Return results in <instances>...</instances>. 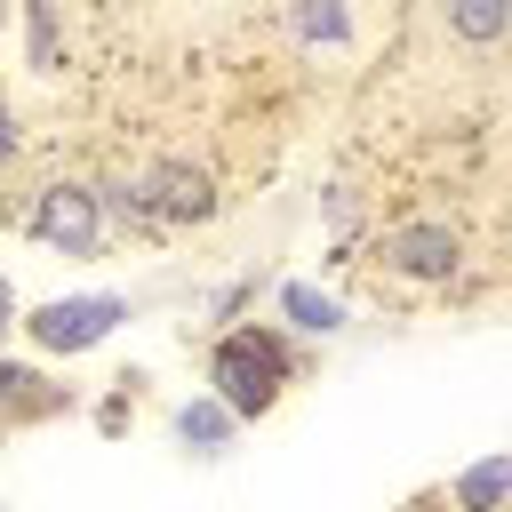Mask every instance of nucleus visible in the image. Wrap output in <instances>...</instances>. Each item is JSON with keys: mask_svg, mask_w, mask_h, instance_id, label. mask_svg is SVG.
Returning <instances> with one entry per match:
<instances>
[{"mask_svg": "<svg viewBox=\"0 0 512 512\" xmlns=\"http://www.w3.org/2000/svg\"><path fill=\"white\" fill-rule=\"evenodd\" d=\"M304 376V352L288 328L272 320H232L208 336V360H200V392L232 416V424H264Z\"/></svg>", "mask_w": 512, "mask_h": 512, "instance_id": "obj_1", "label": "nucleus"}, {"mask_svg": "<svg viewBox=\"0 0 512 512\" xmlns=\"http://www.w3.org/2000/svg\"><path fill=\"white\" fill-rule=\"evenodd\" d=\"M128 320H136V296H120V288H72V296L24 304L16 336H24L32 352H48V360H80V352L112 344Z\"/></svg>", "mask_w": 512, "mask_h": 512, "instance_id": "obj_2", "label": "nucleus"}, {"mask_svg": "<svg viewBox=\"0 0 512 512\" xmlns=\"http://www.w3.org/2000/svg\"><path fill=\"white\" fill-rule=\"evenodd\" d=\"M16 232H24L32 248L64 256V264H96L104 240H112L104 216H96V184H88V176H48V184H32L24 208H16Z\"/></svg>", "mask_w": 512, "mask_h": 512, "instance_id": "obj_3", "label": "nucleus"}, {"mask_svg": "<svg viewBox=\"0 0 512 512\" xmlns=\"http://www.w3.org/2000/svg\"><path fill=\"white\" fill-rule=\"evenodd\" d=\"M464 256H472V240L448 216H400V224H384L368 240V264L384 280H400V288H448L464 272Z\"/></svg>", "mask_w": 512, "mask_h": 512, "instance_id": "obj_4", "label": "nucleus"}, {"mask_svg": "<svg viewBox=\"0 0 512 512\" xmlns=\"http://www.w3.org/2000/svg\"><path fill=\"white\" fill-rule=\"evenodd\" d=\"M136 176V192H144V216H152V232L168 240V232H200V224H216L224 216V184H216V168L208 160H192V152H152L144 168H128Z\"/></svg>", "mask_w": 512, "mask_h": 512, "instance_id": "obj_5", "label": "nucleus"}, {"mask_svg": "<svg viewBox=\"0 0 512 512\" xmlns=\"http://www.w3.org/2000/svg\"><path fill=\"white\" fill-rule=\"evenodd\" d=\"M72 408H80V384H64V376L0 352V440H24L40 424H64Z\"/></svg>", "mask_w": 512, "mask_h": 512, "instance_id": "obj_6", "label": "nucleus"}, {"mask_svg": "<svg viewBox=\"0 0 512 512\" xmlns=\"http://www.w3.org/2000/svg\"><path fill=\"white\" fill-rule=\"evenodd\" d=\"M272 328H288V336H304V344H336L344 328H352V312H344V296L336 288H320V280H280L272 288Z\"/></svg>", "mask_w": 512, "mask_h": 512, "instance_id": "obj_7", "label": "nucleus"}, {"mask_svg": "<svg viewBox=\"0 0 512 512\" xmlns=\"http://www.w3.org/2000/svg\"><path fill=\"white\" fill-rule=\"evenodd\" d=\"M168 440L184 448V456H200V464H216V456H232V440H240V424L208 400V392H192V400H176L168 408Z\"/></svg>", "mask_w": 512, "mask_h": 512, "instance_id": "obj_8", "label": "nucleus"}, {"mask_svg": "<svg viewBox=\"0 0 512 512\" xmlns=\"http://www.w3.org/2000/svg\"><path fill=\"white\" fill-rule=\"evenodd\" d=\"M440 504H448V512H512V456H504V448L472 456V464L440 488Z\"/></svg>", "mask_w": 512, "mask_h": 512, "instance_id": "obj_9", "label": "nucleus"}, {"mask_svg": "<svg viewBox=\"0 0 512 512\" xmlns=\"http://www.w3.org/2000/svg\"><path fill=\"white\" fill-rule=\"evenodd\" d=\"M280 24L296 48H352V0H280Z\"/></svg>", "mask_w": 512, "mask_h": 512, "instance_id": "obj_10", "label": "nucleus"}, {"mask_svg": "<svg viewBox=\"0 0 512 512\" xmlns=\"http://www.w3.org/2000/svg\"><path fill=\"white\" fill-rule=\"evenodd\" d=\"M88 184H96V216H104V232L160 240V232H152V216H144V192H136V176H128V168H112V176H88Z\"/></svg>", "mask_w": 512, "mask_h": 512, "instance_id": "obj_11", "label": "nucleus"}, {"mask_svg": "<svg viewBox=\"0 0 512 512\" xmlns=\"http://www.w3.org/2000/svg\"><path fill=\"white\" fill-rule=\"evenodd\" d=\"M440 24H448V40H464V48H496V40L512 32V0H440Z\"/></svg>", "mask_w": 512, "mask_h": 512, "instance_id": "obj_12", "label": "nucleus"}, {"mask_svg": "<svg viewBox=\"0 0 512 512\" xmlns=\"http://www.w3.org/2000/svg\"><path fill=\"white\" fill-rule=\"evenodd\" d=\"M24 8V56L32 72H64V40H56V8L48 0H16Z\"/></svg>", "mask_w": 512, "mask_h": 512, "instance_id": "obj_13", "label": "nucleus"}, {"mask_svg": "<svg viewBox=\"0 0 512 512\" xmlns=\"http://www.w3.org/2000/svg\"><path fill=\"white\" fill-rule=\"evenodd\" d=\"M136 392H144V368L112 376V392L96 400V432H128V424H136Z\"/></svg>", "mask_w": 512, "mask_h": 512, "instance_id": "obj_14", "label": "nucleus"}, {"mask_svg": "<svg viewBox=\"0 0 512 512\" xmlns=\"http://www.w3.org/2000/svg\"><path fill=\"white\" fill-rule=\"evenodd\" d=\"M248 304H256V272H240V280H224V288L208 296V328H232Z\"/></svg>", "mask_w": 512, "mask_h": 512, "instance_id": "obj_15", "label": "nucleus"}, {"mask_svg": "<svg viewBox=\"0 0 512 512\" xmlns=\"http://www.w3.org/2000/svg\"><path fill=\"white\" fill-rule=\"evenodd\" d=\"M352 224H360V192H352V184H328V232H336V256H352Z\"/></svg>", "mask_w": 512, "mask_h": 512, "instance_id": "obj_16", "label": "nucleus"}, {"mask_svg": "<svg viewBox=\"0 0 512 512\" xmlns=\"http://www.w3.org/2000/svg\"><path fill=\"white\" fill-rule=\"evenodd\" d=\"M16 160H24V120H16V104L0 96V176H8Z\"/></svg>", "mask_w": 512, "mask_h": 512, "instance_id": "obj_17", "label": "nucleus"}, {"mask_svg": "<svg viewBox=\"0 0 512 512\" xmlns=\"http://www.w3.org/2000/svg\"><path fill=\"white\" fill-rule=\"evenodd\" d=\"M16 320H24V296H16V280L0 272V352H8V336H16Z\"/></svg>", "mask_w": 512, "mask_h": 512, "instance_id": "obj_18", "label": "nucleus"}, {"mask_svg": "<svg viewBox=\"0 0 512 512\" xmlns=\"http://www.w3.org/2000/svg\"><path fill=\"white\" fill-rule=\"evenodd\" d=\"M8 16H16V0H0V32H8Z\"/></svg>", "mask_w": 512, "mask_h": 512, "instance_id": "obj_19", "label": "nucleus"}, {"mask_svg": "<svg viewBox=\"0 0 512 512\" xmlns=\"http://www.w3.org/2000/svg\"><path fill=\"white\" fill-rule=\"evenodd\" d=\"M0 512H8V504H0Z\"/></svg>", "mask_w": 512, "mask_h": 512, "instance_id": "obj_20", "label": "nucleus"}]
</instances>
